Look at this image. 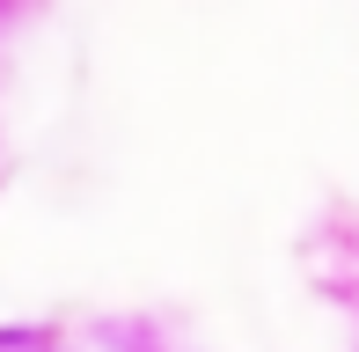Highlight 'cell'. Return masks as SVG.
<instances>
[]
</instances>
